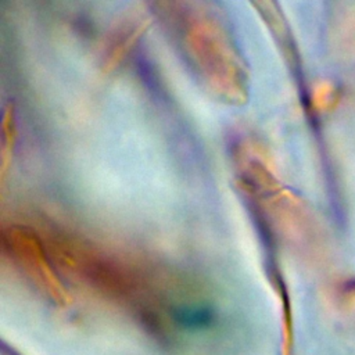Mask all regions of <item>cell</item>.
Instances as JSON below:
<instances>
[{
	"label": "cell",
	"instance_id": "cell-1",
	"mask_svg": "<svg viewBox=\"0 0 355 355\" xmlns=\"http://www.w3.org/2000/svg\"><path fill=\"white\" fill-rule=\"evenodd\" d=\"M173 322L187 331H205L215 324V312L201 304L183 305L173 311Z\"/></svg>",
	"mask_w": 355,
	"mask_h": 355
}]
</instances>
